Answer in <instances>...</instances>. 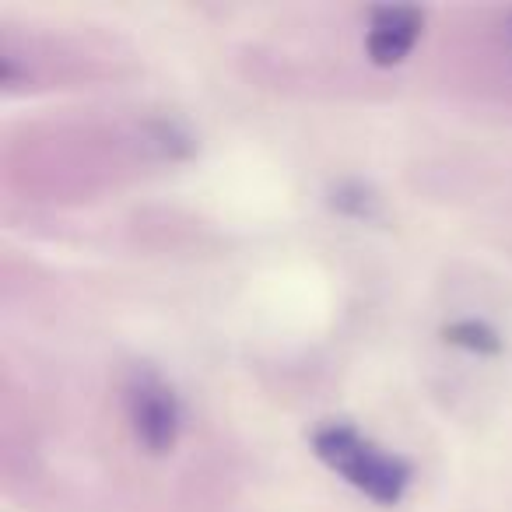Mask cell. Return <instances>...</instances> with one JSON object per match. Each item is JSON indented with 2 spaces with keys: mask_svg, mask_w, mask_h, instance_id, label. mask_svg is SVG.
<instances>
[{
  "mask_svg": "<svg viewBox=\"0 0 512 512\" xmlns=\"http://www.w3.org/2000/svg\"><path fill=\"white\" fill-rule=\"evenodd\" d=\"M334 207L341 214H355V218H372L376 214V197L365 190L362 183H341L334 190Z\"/></svg>",
  "mask_w": 512,
  "mask_h": 512,
  "instance_id": "obj_5",
  "label": "cell"
},
{
  "mask_svg": "<svg viewBox=\"0 0 512 512\" xmlns=\"http://www.w3.org/2000/svg\"><path fill=\"white\" fill-rule=\"evenodd\" d=\"M425 15L421 8H376L369 15V32H365V53L376 67H393L414 50Z\"/></svg>",
  "mask_w": 512,
  "mask_h": 512,
  "instance_id": "obj_3",
  "label": "cell"
},
{
  "mask_svg": "<svg viewBox=\"0 0 512 512\" xmlns=\"http://www.w3.org/2000/svg\"><path fill=\"white\" fill-rule=\"evenodd\" d=\"M313 453L376 505H397L411 488V463L365 439L355 425L330 421L313 432Z\"/></svg>",
  "mask_w": 512,
  "mask_h": 512,
  "instance_id": "obj_1",
  "label": "cell"
},
{
  "mask_svg": "<svg viewBox=\"0 0 512 512\" xmlns=\"http://www.w3.org/2000/svg\"><path fill=\"white\" fill-rule=\"evenodd\" d=\"M453 348H463V351H474V355H498L502 351V337H498L495 327H488L484 320H456L442 330Z\"/></svg>",
  "mask_w": 512,
  "mask_h": 512,
  "instance_id": "obj_4",
  "label": "cell"
},
{
  "mask_svg": "<svg viewBox=\"0 0 512 512\" xmlns=\"http://www.w3.org/2000/svg\"><path fill=\"white\" fill-rule=\"evenodd\" d=\"M123 404L137 446L151 456H165L176 449L183 435V404L176 390L148 365H137L123 386Z\"/></svg>",
  "mask_w": 512,
  "mask_h": 512,
  "instance_id": "obj_2",
  "label": "cell"
}]
</instances>
